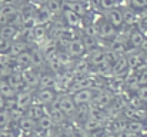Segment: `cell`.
Masks as SVG:
<instances>
[{"label":"cell","instance_id":"6da1fadb","mask_svg":"<svg viewBox=\"0 0 147 137\" xmlns=\"http://www.w3.org/2000/svg\"><path fill=\"white\" fill-rule=\"evenodd\" d=\"M97 27V37H101L104 40H113L117 36V29H114L106 19L101 20V23H94Z\"/></svg>","mask_w":147,"mask_h":137},{"label":"cell","instance_id":"7a4b0ae2","mask_svg":"<svg viewBox=\"0 0 147 137\" xmlns=\"http://www.w3.org/2000/svg\"><path fill=\"white\" fill-rule=\"evenodd\" d=\"M94 94H96V91L93 89H82V90L76 91L71 97H73V101H74L76 106H83V104L92 103Z\"/></svg>","mask_w":147,"mask_h":137},{"label":"cell","instance_id":"3957f363","mask_svg":"<svg viewBox=\"0 0 147 137\" xmlns=\"http://www.w3.org/2000/svg\"><path fill=\"white\" fill-rule=\"evenodd\" d=\"M56 104L66 116H71L76 111V104H74L71 96H60L56 100Z\"/></svg>","mask_w":147,"mask_h":137},{"label":"cell","instance_id":"277c9868","mask_svg":"<svg viewBox=\"0 0 147 137\" xmlns=\"http://www.w3.org/2000/svg\"><path fill=\"white\" fill-rule=\"evenodd\" d=\"M19 14L17 9L11 4H4V6H0V26H6V24H10L11 20Z\"/></svg>","mask_w":147,"mask_h":137},{"label":"cell","instance_id":"5b68a950","mask_svg":"<svg viewBox=\"0 0 147 137\" xmlns=\"http://www.w3.org/2000/svg\"><path fill=\"white\" fill-rule=\"evenodd\" d=\"M113 101V96L109 93V91H98L94 94L92 103L96 106V109H106L111 104Z\"/></svg>","mask_w":147,"mask_h":137},{"label":"cell","instance_id":"8992f818","mask_svg":"<svg viewBox=\"0 0 147 137\" xmlns=\"http://www.w3.org/2000/svg\"><path fill=\"white\" fill-rule=\"evenodd\" d=\"M32 101H33L32 91L26 90V91H20V93L16 94V106L20 110H27L32 106Z\"/></svg>","mask_w":147,"mask_h":137},{"label":"cell","instance_id":"52a82bcc","mask_svg":"<svg viewBox=\"0 0 147 137\" xmlns=\"http://www.w3.org/2000/svg\"><path fill=\"white\" fill-rule=\"evenodd\" d=\"M106 20H107L114 29H117V30L123 26V14H121V11L117 10V9H110V10H107Z\"/></svg>","mask_w":147,"mask_h":137},{"label":"cell","instance_id":"ba28073f","mask_svg":"<svg viewBox=\"0 0 147 137\" xmlns=\"http://www.w3.org/2000/svg\"><path fill=\"white\" fill-rule=\"evenodd\" d=\"M56 99V94L53 89H40L37 91V104L40 106H50Z\"/></svg>","mask_w":147,"mask_h":137},{"label":"cell","instance_id":"9c48e42d","mask_svg":"<svg viewBox=\"0 0 147 137\" xmlns=\"http://www.w3.org/2000/svg\"><path fill=\"white\" fill-rule=\"evenodd\" d=\"M22 77L24 80V83L29 86V87H36L39 86V80H40V76L33 70V69H23L22 72Z\"/></svg>","mask_w":147,"mask_h":137},{"label":"cell","instance_id":"30bf717a","mask_svg":"<svg viewBox=\"0 0 147 137\" xmlns=\"http://www.w3.org/2000/svg\"><path fill=\"white\" fill-rule=\"evenodd\" d=\"M127 70H129L127 57L119 56V59L116 60V63L111 66V74H113V76H123Z\"/></svg>","mask_w":147,"mask_h":137},{"label":"cell","instance_id":"8fae6325","mask_svg":"<svg viewBox=\"0 0 147 137\" xmlns=\"http://www.w3.org/2000/svg\"><path fill=\"white\" fill-rule=\"evenodd\" d=\"M67 50H69V54L73 56V57H80L84 51H86V47L83 45V42L80 39H74L71 40L69 46H67Z\"/></svg>","mask_w":147,"mask_h":137},{"label":"cell","instance_id":"7c38bea8","mask_svg":"<svg viewBox=\"0 0 147 137\" xmlns=\"http://www.w3.org/2000/svg\"><path fill=\"white\" fill-rule=\"evenodd\" d=\"M63 17H64L66 24H69L70 27H77L82 23V17L79 14H76L74 11H71L70 9H66V7L63 9Z\"/></svg>","mask_w":147,"mask_h":137},{"label":"cell","instance_id":"4fadbf2b","mask_svg":"<svg viewBox=\"0 0 147 137\" xmlns=\"http://www.w3.org/2000/svg\"><path fill=\"white\" fill-rule=\"evenodd\" d=\"M45 114H46V110H45L43 106H40V104H32V106L26 110V113H24V116L33 119L34 121H37V120H39L42 116H45Z\"/></svg>","mask_w":147,"mask_h":137},{"label":"cell","instance_id":"5bb4252c","mask_svg":"<svg viewBox=\"0 0 147 137\" xmlns=\"http://www.w3.org/2000/svg\"><path fill=\"white\" fill-rule=\"evenodd\" d=\"M64 7L66 9H70L71 11H74L76 14H79L80 17H83L84 14H86V4L84 3H82V1H79V0H71V1H66V4H64Z\"/></svg>","mask_w":147,"mask_h":137},{"label":"cell","instance_id":"9a60e30c","mask_svg":"<svg viewBox=\"0 0 147 137\" xmlns=\"http://www.w3.org/2000/svg\"><path fill=\"white\" fill-rule=\"evenodd\" d=\"M47 114L50 116V119L53 120V123H63L64 119H66V114H64V113L57 107V104H54V103L50 104V109H49V111H47Z\"/></svg>","mask_w":147,"mask_h":137},{"label":"cell","instance_id":"2e32d148","mask_svg":"<svg viewBox=\"0 0 147 137\" xmlns=\"http://www.w3.org/2000/svg\"><path fill=\"white\" fill-rule=\"evenodd\" d=\"M16 90L10 86V83L7 80H0V96L4 99H14L16 97Z\"/></svg>","mask_w":147,"mask_h":137},{"label":"cell","instance_id":"e0dca14e","mask_svg":"<svg viewBox=\"0 0 147 137\" xmlns=\"http://www.w3.org/2000/svg\"><path fill=\"white\" fill-rule=\"evenodd\" d=\"M129 40H130V43H131L133 47H140L143 45V42H144V34H143L142 30L133 29L130 32V34H129Z\"/></svg>","mask_w":147,"mask_h":137},{"label":"cell","instance_id":"ac0fdd59","mask_svg":"<svg viewBox=\"0 0 147 137\" xmlns=\"http://www.w3.org/2000/svg\"><path fill=\"white\" fill-rule=\"evenodd\" d=\"M90 63H92L93 66H96V67H106V69L110 67V66L106 64V60H104V51H100V50L92 51Z\"/></svg>","mask_w":147,"mask_h":137},{"label":"cell","instance_id":"d6986e66","mask_svg":"<svg viewBox=\"0 0 147 137\" xmlns=\"http://www.w3.org/2000/svg\"><path fill=\"white\" fill-rule=\"evenodd\" d=\"M19 127H20V130H23V132H26V133H30V132H33V130L37 127V124H36V121H34L33 119H30V117H27V116H23V117L19 120Z\"/></svg>","mask_w":147,"mask_h":137},{"label":"cell","instance_id":"ffe728a7","mask_svg":"<svg viewBox=\"0 0 147 137\" xmlns=\"http://www.w3.org/2000/svg\"><path fill=\"white\" fill-rule=\"evenodd\" d=\"M16 34H17V27L13 24H6V26H1L0 29V37L4 40L10 42L13 37H16Z\"/></svg>","mask_w":147,"mask_h":137},{"label":"cell","instance_id":"44dd1931","mask_svg":"<svg viewBox=\"0 0 147 137\" xmlns=\"http://www.w3.org/2000/svg\"><path fill=\"white\" fill-rule=\"evenodd\" d=\"M56 83H57V80L53 74H43V76H40V80H39L40 89H54Z\"/></svg>","mask_w":147,"mask_h":137},{"label":"cell","instance_id":"7402d4cb","mask_svg":"<svg viewBox=\"0 0 147 137\" xmlns=\"http://www.w3.org/2000/svg\"><path fill=\"white\" fill-rule=\"evenodd\" d=\"M64 4L60 0H46V10L50 14H57L60 11H63Z\"/></svg>","mask_w":147,"mask_h":137},{"label":"cell","instance_id":"603a6c76","mask_svg":"<svg viewBox=\"0 0 147 137\" xmlns=\"http://www.w3.org/2000/svg\"><path fill=\"white\" fill-rule=\"evenodd\" d=\"M30 56H32V66L34 67H40L43 63H45V54L40 49H33L30 51Z\"/></svg>","mask_w":147,"mask_h":137},{"label":"cell","instance_id":"cb8c5ba5","mask_svg":"<svg viewBox=\"0 0 147 137\" xmlns=\"http://www.w3.org/2000/svg\"><path fill=\"white\" fill-rule=\"evenodd\" d=\"M16 63H17V66L22 67V69H27L29 66H32L30 51H23V53H20V54L16 57Z\"/></svg>","mask_w":147,"mask_h":137},{"label":"cell","instance_id":"d4e9b609","mask_svg":"<svg viewBox=\"0 0 147 137\" xmlns=\"http://www.w3.org/2000/svg\"><path fill=\"white\" fill-rule=\"evenodd\" d=\"M36 124H37V129H40V130H49V129H51V126H53V120L50 119V116L46 113L45 116H42L36 121Z\"/></svg>","mask_w":147,"mask_h":137},{"label":"cell","instance_id":"484cf974","mask_svg":"<svg viewBox=\"0 0 147 137\" xmlns=\"http://www.w3.org/2000/svg\"><path fill=\"white\" fill-rule=\"evenodd\" d=\"M30 36L36 40V42H42L46 36V29L43 26H34L32 30H30Z\"/></svg>","mask_w":147,"mask_h":137},{"label":"cell","instance_id":"4316f807","mask_svg":"<svg viewBox=\"0 0 147 137\" xmlns=\"http://www.w3.org/2000/svg\"><path fill=\"white\" fill-rule=\"evenodd\" d=\"M84 129H86L87 132L93 133V132H96L98 129H101V121H98V120L93 119V117H89V119L84 121Z\"/></svg>","mask_w":147,"mask_h":137},{"label":"cell","instance_id":"83f0119b","mask_svg":"<svg viewBox=\"0 0 147 137\" xmlns=\"http://www.w3.org/2000/svg\"><path fill=\"white\" fill-rule=\"evenodd\" d=\"M121 14H123V24H129V26H131V24H134L136 23V13L133 11V10H130V9H126L124 11H121Z\"/></svg>","mask_w":147,"mask_h":137},{"label":"cell","instance_id":"f1b7e54d","mask_svg":"<svg viewBox=\"0 0 147 137\" xmlns=\"http://www.w3.org/2000/svg\"><path fill=\"white\" fill-rule=\"evenodd\" d=\"M82 42H83V45L86 47V50H92V49H96V46H97V37L96 36H90V34H84Z\"/></svg>","mask_w":147,"mask_h":137},{"label":"cell","instance_id":"f546056e","mask_svg":"<svg viewBox=\"0 0 147 137\" xmlns=\"http://www.w3.org/2000/svg\"><path fill=\"white\" fill-rule=\"evenodd\" d=\"M129 6L133 11H142L147 7V0H129Z\"/></svg>","mask_w":147,"mask_h":137},{"label":"cell","instance_id":"4dcf8cb0","mask_svg":"<svg viewBox=\"0 0 147 137\" xmlns=\"http://www.w3.org/2000/svg\"><path fill=\"white\" fill-rule=\"evenodd\" d=\"M126 130H129V132H130V133H133V134H139V133H142V130H143V124H142L140 121L131 120V121H129V123H127Z\"/></svg>","mask_w":147,"mask_h":137},{"label":"cell","instance_id":"1f68e13d","mask_svg":"<svg viewBox=\"0 0 147 137\" xmlns=\"http://www.w3.org/2000/svg\"><path fill=\"white\" fill-rule=\"evenodd\" d=\"M9 51H10V54H11V56L17 57L20 53L26 51L24 43H13V45H10V47H9Z\"/></svg>","mask_w":147,"mask_h":137},{"label":"cell","instance_id":"d6a6232c","mask_svg":"<svg viewBox=\"0 0 147 137\" xmlns=\"http://www.w3.org/2000/svg\"><path fill=\"white\" fill-rule=\"evenodd\" d=\"M127 63H129V69H137L143 64V60H142V57L131 54L127 57Z\"/></svg>","mask_w":147,"mask_h":137},{"label":"cell","instance_id":"836d02e7","mask_svg":"<svg viewBox=\"0 0 147 137\" xmlns=\"http://www.w3.org/2000/svg\"><path fill=\"white\" fill-rule=\"evenodd\" d=\"M119 3H120V0H100V6H101V9H104V10L114 9Z\"/></svg>","mask_w":147,"mask_h":137},{"label":"cell","instance_id":"e575fe53","mask_svg":"<svg viewBox=\"0 0 147 137\" xmlns=\"http://www.w3.org/2000/svg\"><path fill=\"white\" fill-rule=\"evenodd\" d=\"M87 69H89V63L86 61V60H80L77 64H76V73H79L80 76H83L86 72H87Z\"/></svg>","mask_w":147,"mask_h":137},{"label":"cell","instance_id":"d590c367","mask_svg":"<svg viewBox=\"0 0 147 137\" xmlns=\"http://www.w3.org/2000/svg\"><path fill=\"white\" fill-rule=\"evenodd\" d=\"M10 121V116H9V111L6 110H0V129L6 127Z\"/></svg>","mask_w":147,"mask_h":137},{"label":"cell","instance_id":"8d00e7d4","mask_svg":"<svg viewBox=\"0 0 147 137\" xmlns=\"http://www.w3.org/2000/svg\"><path fill=\"white\" fill-rule=\"evenodd\" d=\"M137 96L142 101H147V86H142L139 90H137Z\"/></svg>","mask_w":147,"mask_h":137},{"label":"cell","instance_id":"74e56055","mask_svg":"<svg viewBox=\"0 0 147 137\" xmlns=\"http://www.w3.org/2000/svg\"><path fill=\"white\" fill-rule=\"evenodd\" d=\"M9 47H10V42L0 37V51H9Z\"/></svg>","mask_w":147,"mask_h":137},{"label":"cell","instance_id":"f35d334b","mask_svg":"<svg viewBox=\"0 0 147 137\" xmlns=\"http://www.w3.org/2000/svg\"><path fill=\"white\" fill-rule=\"evenodd\" d=\"M119 137H136V134H133V133H130L129 130H121V132H119Z\"/></svg>","mask_w":147,"mask_h":137},{"label":"cell","instance_id":"ab89813d","mask_svg":"<svg viewBox=\"0 0 147 137\" xmlns=\"http://www.w3.org/2000/svg\"><path fill=\"white\" fill-rule=\"evenodd\" d=\"M4 107H6V99L0 96V110H3Z\"/></svg>","mask_w":147,"mask_h":137},{"label":"cell","instance_id":"60d3db41","mask_svg":"<svg viewBox=\"0 0 147 137\" xmlns=\"http://www.w3.org/2000/svg\"><path fill=\"white\" fill-rule=\"evenodd\" d=\"M140 49H142L143 51H146L147 53V39H144V42H143V45L140 46Z\"/></svg>","mask_w":147,"mask_h":137},{"label":"cell","instance_id":"b9f144b4","mask_svg":"<svg viewBox=\"0 0 147 137\" xmlns=\"http://www.w3.org/2000/svg\"><path fill=\"white\" fill-rule=\"evenodd\" d=\"M79 1H82V3H84V4H86V3H90L92 0H79Z\"/></svg>","mask_w":147,"mask_h":137},{"label":"cell","instance_id":"7bdbcfd3","mask_svg":"<svg viewBox=\"0 0 147 137\" xmlns=\"http://www.w3.org/2000/svg\"><path fill=\"white\" fill-rule=\"evenodd\" d=\"M71 137H79V136H71Z\"/></svg>","mask_w":147,"mask_h":137},{"label":"cell","instance_id":"ee69618b","mask_svg":"<svg viewBox=\"0 0 147 137\" xmlns=\"http://www.w3.org/2000/svg\"><path fill=\"white\" fill-rule=\"evenodd\" d=\"M0 137H1V136H0Z\"/></svg>","mask_w":147,"mask_h":137}]
</instances>
